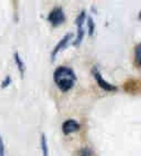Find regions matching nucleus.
<instances>
[{"label":"nucleus","instance_id":"obj_1","mask_svg":"<svg viewBox=\"0 0 141 156\" xmlns=\"http://www.w3.org/2000/svg\"><path fill=\"white\" fill-rule=\"evenodd\" d=\"M53 80L60 90L67 92L71 90L75 84L77 77L74 72L69 67H57L53 73Z\"/></svg>","mask_w":141,"mask_h":156},{"label":"nucleus","instance_id":"obj_2","mask_svg":"<svg viewBox=\"0 0 141 156\" xmlns=\"http://www.w3.org/2000/svg\"><path fill=\"white\" fill-rule=\"evenodd\" d=\"M48 22L54 27H59L66 21V15L61 7H56L50 12L48 18Z\"/></svg>","mask_w":141,"mask_h":156},{"label":"nucleus","instance_id":"obj_3","mask_svg":"<svg viewBox=\"0 0 141 156\" xmlns=\"http://www.w3.org/2000/svg\"><path fill=\"white\" fill-rule=\"evenodd\" d=\"M86 18V13L85 10H82L76 18L75 23L77 26V37L76 38L75 41L73 42V45L74 46H78L82 42L83 37L85 35V30L83 28V24H84Z\"/></svg>","mask_w":141,"mask_h":156},{"label":"nucleus","instance_id":"obj_4","mask_svg":"<svg viewBox=\"0 0 141 156\" xmlns=\"http://www.w3.org/2000/svg\"><path fill=\"white\" fill-rule=\"evenodd\" d=\"M92 73L93 74V76L95 77L96 83L98 85V87L101 88L102 89L105 90V91H115L118 89V88L116 86L110 84L105 80V79L102 76L101 73L99 72L98 69L96 66L93 67L92 70Z\"/></svg>","mask_w":141,"mask_h":156},{"label":"nucleus","instance_id":"obj_5","mask_svg":"<svg viewBox=\"0 0 141 156\" xmlns=\"http://www.w3.org/2000/svg\"><path fill=\"white\" fill-rule=\"evenodd\" d=\"M62 131L64 135L68 136L72 133L77 132L80 129V124L77 121L73 119H69L65 121L62 124Z\"/></svg>","mask_w":141,"mask_h":156},{"label":"nucleus","instance_id":"obj_6","mask_svg":"<svg viewBox=\"0 0 141 156\" xmlns=\"http://www.w3.org/2000/svg\"><path fill=\"white\" fill-rule=\"evenodd\" d=\"M72 37V33H67L66 35L64 36L61 40H60L58 43H57L55 47L53 49V52L51 53V59L52 61H54L55 59L56 56L57 55L60 51H61L63 48H65V46L67 45V44L68 43L70 39Z\"/></svg>","mask_w":141,"mask_h":156},{"label":"nucleus","instance_id":"obj_7","mask_svg":"<svg viewBox=\"0 0 141 156\" xmlns=\"http://www.w3.org/2000/svg\"><path fill=\"white\" fill-rule=\"evenodd\" d=\"M14 59L15 62V64H17V69L19 70V73L22 78L23 77V75H24V73H25V65L23 62L22 61V58H20V55L18 53V52H15L14 54Z\"/></svg>","mask_w":141,"mask_h":156},{"label":"nucleus","instance_id":"obj_8","mask_svg":"<svg viewBox=\"0 0 141 156\" xmlns=\"http://www.w3.org/2000/svg\"><path fill=\"white\" fill-rule=\"evenodd\" d=\"M134 62L138 67L141 68V43L137 44L134 48Z\"/></svg>","mask_w":141,"mask_h":156},{"label":"nucleus","instance_id":"obj_9","mask_svg":"<svg viewBox=\"0 0 141 156\" xmlns=\"http://www.w3.org/2000/svg\"><path fill=\"white\" fill-rule=\"evenodd\" d=\"M41 149L42 151V156H49L48 142L46 135L44 133H42L41 136Z\"/></svg>","mask_w":141,"mask_h":156},{"label":"nucleus","instance_id":"obj_10","mask_svg":"<svg viewBox=\"0 0 141 156\" xmlns=\"http://www.w3.org/2000/svg\"><path fill=\"white\" fill-rule=\"evenodd\" d=\"M88 35L89 36H92L95 31V23L93 18L91 16L88 17Z\"/></svg>","mask_w":141,"mask_h":156},{"label":"nucleus","instance_id":"obj_11","mask_svg":"<svg viewBox=\"0 0 141 156\" xmlns=\"http://www.w3.org/2000/svg\"><path fill=\"white\" fill-rule=\"evenodd\" d=\"M11 82H12L11 77H10V75H6V76L5 77L3 81H2V82L1 88L4 89V88H6L8 87H9L10 84H11Z\"/></svg>","mask_w":141,"mask_h":156},{"label":"nucleus","instance_id":"obj_12","mask_svg":"<svg viewBox=\"0 0 141 156\" xmlns=\"http://www.w3.org/2000/svg\"><path fill=\"white\" fill-rule=\"evenodd\" d=\"M79 155V156H92V152L90 149L85 147L80 150Z\"/></svg>","mask_w":141,"mask_h":156},{"label":"nucleus","instance_id":"obj_13","mask_svg":"<svg viewBox=\"0 0 141 156\" xmlns=\"http://www.w3.org/2000/svg\"><path fill=\"white\" fill-rule=\"evenodd\" d=\"M0 156H5V146L1 134H0Z\"/></svg>","mask_w":141,"mask_h":156},{"label":"nucleus","instance_id":"obj_14","mask_svg":"<svg viewBox=\"0 0 141 156\" xmlns=\"http://www.w3.org/2000/svg\"><path fill=\"white\" fill-rule=\"evenodd\" d=\"M138 19L141 20V10L139 12V14H138Z\"/></svg>","mask_w":141,"mask_h":156}]
</instances>
